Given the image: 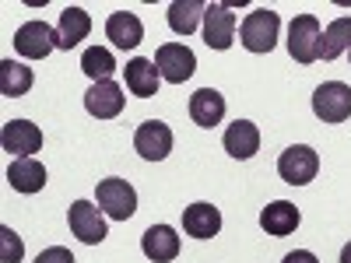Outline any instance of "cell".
<instances>
[{
  "instance_id": "16",
  "label": "cell",
  "mask_w": 351,
  "mask_h": 263,
  "mask_svg": "<svg viewBox=\"0 0 351 263\" xmlns=\"http://www.w3.org/2000/svg\"><path fill=\"white\" fill-rule=\"evenodd\" d=\"M123 77H127L130 95H137V99H152V95H158V81H162V74H158L155 60L134 56V60L123 67Z\"/></svg>"
},
{
  "instance_id": "18",
  "label": "cell",
  "mask_w": 351,
  "mask_h": 263,
  "mask_svg": "<svg viewBox=\"0 0 351 263\" xmlns=\"http://www.w3.org/2000/svg\"><path fill=\"white\" fill-rule=\"evenodd\" d=\"M106 36L112 39L116 49H137L141 39H144V25H141V18L130 14V11H116V14H109V21H106Z\"/></svg>"
},
{
  "instance_id": "4",
  "label": "cell",
  "mask_w": 351,
  "mask_h": 263,
  "mask_svg": "<svg viewBox=\"0 0 351 263\" xmlns=\"http://www.w3.org/2000/svg\"><path fill=\"white\" fill-rule=\"evenodd\" d=\"M313 112L324 123H344L351 116V88L344 81H327L313 92Z\"/></svg>"
},
{
  "instance_id": "3",
  "label": "cell",
  "mask_w": 351,
  "mask_h": 263,
  "mask_svg": "<svg viewBox=\"0 0 351 263\" xmlns=\"http://www.w3.org/2000/svg\"><path fill=\"white\" fill-rule=\"evenodd\" d=\"M316 172H319V155L309 148V144H291V148H285L281 158H278V175L288 186L313 183Z\"/></svg>"
},
{
  "instance_id": "17",
  "label": "cell",
  "mask_w": 351,
  "mask_h": 263,
  "mask_svg": "<svg viewBox=\"0 0 351 263\" xmlns=\"http://www.w3.org/2000/svg\"><path fill=\"white\" fill-rule=\"evenodd\" d=\"M221 144H225V151H228L232 158L246 162V158H253V155L260 151V130H256V123H250V120H236V123L225 130Z\"/></svg>"
},
{
  "instance_id": "6",
  "label": "cell",
  "mask_w": 351,
  "mask_h": 263,
  "mask_svg": "<svg viewBox=\"0 0 351 263\" xmlns=\"http://www.w3.org/2000/svg\"><path fill=\"white\" fill-rule=\"evenodd\" d=\"M155 67H158L162 81L183 84V81H190L193 71H197V56H193V49L183 46V42H165V46H158V53H155Z\"/></svg>"
},
{
  "instance_id": "8",
  "label": "cell",
  "mask_w": 351,
  "mask_h": 263,
  "mask_svg": "<svg viewBox=\"0 0 351 263\" xmlns=\"http://www.w3.org/2000/svg\"><path fill=\"white\" fill-rule=\"evenodd\" d=\"M67 225H71V231H74L84 246H99V242L109 236L106 218H102V208H95V203H88V200H74V203H71Z\"/></svg>"
},
{
  "instance_id": "10",
  "label": "cell",
  "mask_w": 351,
  "mask_h": 263,
  "mask_svg": "<svg viewBox=\"0 0 351 263\" xmlns=\"http://www.w3.org/2000/svg\"><path fill=\"white\" fill-rule=\"evenodd\" d=\"M204 42L211 49H228L236 42V11L228 4H208V11H204Z\"/></svg>"
},
{
  "instance_id": "1",
  "label": "cell",
  "mask_w": 351,
  "mask_h": 263,
  "mask_svg": "<svg viewBox=\"0 0 351 263\" xmlns=\"http://www.w3.org/2000/svg\"><path fill=\"white\" fill-rule=\"evenodd\" d=\"M278 32H281V18L278 11H267V8H256L246 14L243 28H239V42L250 49V53H271L278 46Z\"/></svg>"
},
{
  "instance_id": "26",
  "label": "cell",
  "mask_w": 351,
  "mask_h": 263,
  "mask_svg": "<svg viewBox=\"0 0 351 263\" xmlns=\"http://www.w3.org/2000/svg\"><path fill=\"white\" fill-rule=\"evenodd\" d=\"M25 256V246H21V239L14 236V231L4 225L0 228V263H18Z\"/></svg>"
},
{
  "instance_id": "19",
  "label": "cell",
  "mask_w": 351,
  "mask_h": 263,
  "mask_svg": "<svg viewBox=\"0 0 351 263\" xmlns=\"http://www.w3.org/2000/svg\"><path fill=\"white\" fill-rule=\"evenodd\" d=\"M183 228L193 239H211L221 231V211L215 203H190L183 211Z\"/></svg>"
},
{
  "instance_id": "12",
  "label": "cell",
  "mask_w": 351,
  "mask_h": 263,
  "mask_svg": "<svg viewBox=\"0 0 351 263\" xmlns=\"http://www.w3.org/2000/svg\"><path fill=\"white\" fill-rule=\"evenodd\" d=\"M123 88L116 81H99L84 92V109L95 116V120H112V116L123 112Z\"/></svg>"
},
{
  "instance_id": "20",
  "label": "cell",
  "mask_w": 351,
  "mask_h": 263,
  "mask_svg": "<svg viewBox=\"0 0 351 263\" xmlns=\"http://www.w3.org/2000/svg\"><path fill=\"white\" fill-rule=\"evenodd\" d=\"M8 183L18 193H39L46 186V168L36 158H14L11 168H8Z\"/></svg>"
},
{
  "instance_id": "24",
  "label": "cell",
  "mask_w": 351,
  "mask_h": 263,
  "mask_svg": "<svg viewBox=\"0 0 351 263\" xmlns=\"http://www.w3.org/2000/svg\"><path fill=\"white\" fill-rule=\"evenodd\" d=\"M351 49V14L334 18L324 32V42H319V60H337L341 53Z\"/></svg>"
},
{
  "instance_id": "23",
  "label": "cell",
  "mask_w": 351,
  "mask_h": 263,
  "mask_svg": "<svg viewBox=\"0 0 351 263\" xmlns=\"http://www.w3.org/2000/svg\"><path fill=\"white\" fill-rule=\"evenodd\" d=\"M32 67H25L18 60H0V95L8 99H21L28 95V88H32Z\"/></svg>"
},
{
  "instance_id": "29",
  "label": "cell",
  "mask_w": 351,
  "mask_h": 263,
  "mask_svg": "<svg viewBox=\"0 0 351 263\" xmlns=\"http://www.w3.org/2000/svg\"><path fill=\"white\" fill-rule=\"evenodd\" d=\"M341 263H351V242H348V246L341 249Z\"/></svg>"
},
{
  "instance_id": "13",
  "label": "cell",
  "mask_w": 351,
  "mask_h": 263,
  "mask_svg": "<svg viewBox=\"0 0 351 263\" xmlns=\"http://www.w3.org/2000/svg\"><path fill=\"white\" fill-rule=\"evenodd\" d=\"M299 221H302L299 208L288 203V200H274V203H267V208L260 211V228L267 231V236H274V239L291 236V231L299 228Z\"/></svg>"
},
{
  "instance_id": "25",
  "label": "cell",
  "mask_w": 351,
  "mask_h": 263,
  "mask_svg": "<svg viewBox=\"0 0 351 263\" xmlns=\"http://www.w3.org/2000/svg\"><path fill=\"white\" fill-rule=\"evenodd\" d=\"M81 71L92 77L95 84L99 81H112V71H116V60H112V53L102 49V46H88L81 53Z\"/></svg>"
},
{
  "instance_id": "11",
  "label": "cell",
  "mask_w": 351,
  "mask_h": 263,
  "mask_svg": "<svg viewBox=\"0 0 351 263\" xmlns=\"http://www.w3.org/2000/svg\"><path fill=\"white\" fill-rule=\"evenodd\" d=\"M0 144H4L8 155H18V158H32L39 148H43V130L28 120H11L0 130Z\"/></svg>"
},
{
  "instance_id": "5",
  "label": "cell",
  "mask_w": 351,
  "mask_h": 263,
  "mask_svg": "<svg viewBox=\"0 0 351 263\" xmlns=\"http://www.w3.org/2000/svg\"><path fill=\"white\" fill-rule=\"evenodd\" d=\"M14 49L25 60H46L53 49H60V36L46 21H25L14 32Z\"/></svg>"
},
{
  "instance_id": "22",
  "label": "cell",
  "mask_w": 351,
  "mask_h": 263,
  "mask_svg": "<svg viewBox=\"0 0 351 263\" xmlns=\"http://www.w3.org/2000/svg\"><path fill=\"white\" fill-rule=\"evenodd\" d=\"M204 11H208L204 0H176V4L169 8V28L176 36H193Z\"/></svg>"
},
{
  "instance_id": "27",
  "label": "cell",
  "mask_w": 351,
  "mask_h": 263,
  "mask_svg": "<svg viewBox=\"0 0 351 263\" xmlns=\"http://www.w3.org/2000/svg\"><path fill=\"white\" fill-rule=\"evenodd\" d=\"M36 263H77V260H74V253L64 249V246H49V249H43V253L36 256Z\"/></svg>"
},
{
  "instance_id": "2",
  "label": "cell",
  "mask_w": 351,
  "mask_h": 263,
  "mask_svg": "<svg viewBox=\"0 0 351 263\" xmlns=\"http://www.w3.org/2000/svg\"><path fill=\"white\" fill-rule=\"evenodd\" d=\"M319 42H324V28L313 14H299L288 25V53L295 64H313L319 60Z\"/></svg>"
},
{
  "instance_id": "9",
  "label": "cell",
  "mask_w": 351,
  "mask_h": 263,
  "mask_svg": "<svg viewBox=\"0 0 351 263\" xmlns=\"http://www.w3.org/2000/svg\"><path fill=\"white\" fill-rule=\"evenodd\" d=\"M134 148L144 162H162L172 151V130L162 120H144L134 134Z\"/></svg>"
},
{
  "instance_id": "7",
  "label": "cell",
  "mask_w": 351,
  "mask_h": 263,
  "mask_svg": "<svg viewBox=\"0 0 351 263\" xmlns=\"http://www.w3.org/2000/svg\"><path fill=\"white\" fill-rule=\"evenodd\" d=\"M95 197H99L102 214H109V218H116V221H127V218H134V211H137V190H134L127 179H116V175L99 183Z\"/></svg>"
},
{
  "instance_id": "15",
  "label": "cell",
  "mask_w": 351,
  "mask_h": 263,
  "mask_svg": "<svg viewBox=\"0 0 351 263\" xmlns=\"http://www.w3.org/2000/svg\"><path fill=\"white\" fill-rule=\"evenodd\" d=\"M141 249L152 263H169V260L180 256V236H176V228H169V225H152L141 239Z\"/></svg>"
},
{
  "instance_id": "28",
  "label": "cell",
  "mask_w": 351,
  "mask_h": 263,
  "mask_svg": "<svg viewBox=\"0 0 351 263\" xmlns=\"http://www.w3.org/2000/svg\"><path fill=\"white\" fill-rule=\"evenodd\" d=\"M281 263H319V260H316L309 249H295V253H288Z\"/></svg>"
},
{
  "instance_id": "14",
  "label": "cell",
  "mask_w": 351,
  "mask_h": 263,
  "mask_svg": "<svg viewBox=\"0 0 351 263\" xmlns=\"http://www.w3.org/2000/svg\"><path fill=\"white\" fill-rule=\"evenodd\" d=\"M190 116H193L197 127L215 130L225 120V95L215 92V88H200V92L190 95Z\"/></svg>"
},
{
  "instance_id": "21",
  "label": "cell",
  "mask_w": 351,
  "mask_h": 263,
  "mask_svg": "<svg viewBox=\"0 0 351 263\" xmlns=\"http://www.w3.org/2000/svg\"><path fill=\"white\" fill-rule=\"evenodd\" d=\"M88 32H92V18H88L84 8H64L60 11V28H56L60 49H74L81 39H88Z\"/></svg>"
}]
</instances>
